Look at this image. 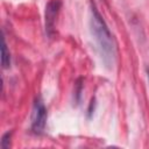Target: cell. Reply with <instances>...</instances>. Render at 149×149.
I'll return each instance as SVG.
<instances>
[{"label": "cell", "instance_id": "cell-6", "mask_svg": "<svg viewBox=\"0 0 149 149\" xmlns=\"http://www.w3.org/2000/svg\"><path fill=\"white\" fill-rule=\"evenodd\" d=\"M147 73H148V80H149V69L147 70Z\"/></svg>", "mask_w": 149, "mask_h": 149}, {"label": "cell", "instance_id": "cell-5", "mask_svg": "<svg viewBox=\"0 0 149 149\" xmlns=\"http://www.w3.org/2000/svg\"><path fill=\"white\" fill-rule=\"evenodd\" d=\"M10 137H12V132H6L2 137H1V141H0V147L1 149H8L10 147Z\"/></svg>", "mask_w": 149, "mask_h": 149}, {"label": "cell", "instance_id": "cell-2", "mask_svg": "<svg viewBox=\"0 0 149 149\" xmlns=\"http://www.w3.org/2000/svg\"><path fill=\"white\" fill-rule=\"evenodd\" d=\"M47 120H48V112L45 108V105L43 100L38 97L34 101L33 106V112H31V126L30 129L34 134H42L45 129L47 126Z\"/></svg>", "mask_w": 149, "mask_h": 149}, {"label": "cell", "instance_id": "cell-4", "mask_svg": "<svg viewBox=\"0 0 149 149\" xmlns=\"http://www.w3.org/2000/svg\"><path fill=\"white\" fill-rule=\"evenodd\" d=\"M1 65L3 69H9L10 66V54L3 37H2V45H1Z\"/></svg>", "mask_w": 149, "mask_h": 149}, {"label": "cell", "instance_id": "cell-1", "mask_svg": "<svg viewBox=\"0 0 149 149\" xmlns=\"http://www.w3.org/2000/svg\"><path fill=\"white\" fill-rule=\"evenodd\" d=\"M90 30L104 64L108 69H111L115 62V56H116L114 38L102 15L99 13L93 1H91V7H90Z\"/></svg>", "mask_w": 149, "mask_h": 149}, {"label": "cell", "instance_id": "cell-3", "mask_svg": "<svg viewBox=\"0 0 149 149\" xmlns=\"http://www.w3.org/2000/svg\"><path fill=\"white\" fill-rule=\"evenodd\" d=\"M61 6H62L61 0H50L45 5L44 27H45V33L49 37H52L54 34H55L56 22H57V17H58Z\"/></svg>", "mask_w": 149, "mask_h": 149}]
</instances>
